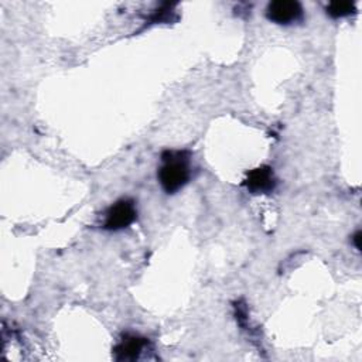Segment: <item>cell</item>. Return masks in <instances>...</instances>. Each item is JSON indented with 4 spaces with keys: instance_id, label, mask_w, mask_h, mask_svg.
<instances>
[{
    "instance_id": "1",
    "label": "cell",
    "mask_w": 362,
    "mask_h": 362,
    "mask_svg": "<svg viewBox=\"0 0 362 362\" xmlns=\"http://www.w3.org/2000/svg\"><path fill=\"white\" fill-rule=\"evenodd\" d=\"M163 164L158 168L157 178L161 188L167 194L178 192L191 177L187 151H164L161 154Z\"/></svg>"
},
{
    "instance_id": "2",
    "label": "cell",
    "mask_w": 362,
    "mask_h": 362,
    "mask_svg": "<svg viewBox=\"0 0 362 362\" xmlns=\"http://www.w3.org/2000/svg\"><path fill=\"white\" fill-rule=\"evenodd\" d=\"M137 218L136 204L130 198H123L112 204L103 216L102 228L106 230H122L130 226Z\"/></svg>"
},
{
    "instance_id": "3",
    "label": "cell",
    "mask_w": 362,
    "mask_h": 362,
    "mask_svg": "<svg viewBox=\"0 0 362 362\" xmlns=\"http://www.w3.org/2000/svg\"><path fill=\"white\" fill-rule=\"evenodd\" d=\"M266 17L276 24L288 25L303 18V7L296 0H274L269 3Z\"/></svg>"
},
{
    "instance_id": "4",
    "label": "cell",
    "mask_w": 362,
    "mask_h": 362,
    "mask_svg": "<svg viewBox=\"0 0 362 362\" xmlns=\"http://www.w3.org/2000/svg\"><path fill=\"white\" fill-rule=\"evenodd\" d=\"M243 185L252 194H266L274 189L276 178L273 168L269 165H260L247 173Z\"/></svg>"
},
{
    "instance_id": "5",
    "label": "cell",
    "mask_w": 362,
    "mask_h": 362,
    "mask_svg": "<svg viewBox=\"0 0 362 362\" xmlns=\"http://www.w3.org/2000/svg\"><path fill=\"white\" fill-rule=\"evenodd\" d=\"M147 344L146 338L136 335H126L115 348L116 361H134L140 356Z\"/></svg>"
},
{
    "instance_id": "6",
    "label": "cell",
    "mask_w": 362,
    "mask_h": 362,
    "mask_svg": "<svg viewBox=\"0 0 362 362\" xmlns=\"http://www.w3.org/2000/svg\"><path fill=\"white\" fill-rule=\"evenodd\" d=\"M327 14L332 18H342L354 14L356 11L355 3L351 1H332L327 6Z\"/></svg>"
},
{
    "instance_id": "7",
    "label": "cell",
    "mask_w": 362,
    "mask_h": 362,
    "mask_svg": "<svg viewBox=\"0 0 362 362\" xmlns=\"http://www.w3.org/2000/svg\"><path fill=\"white\" fill-rule=\"evenodd\" d=\"M352 240H354L355 247L359 250L361 249V243H359V240H361V230H356V233L352 236Z\"/></svg>"
}]
</instances>
